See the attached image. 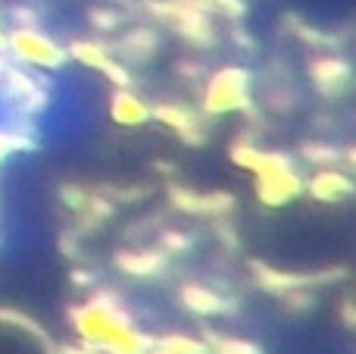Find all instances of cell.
<instances>
[{
  "instance_id": "obj_6",
  "label": "cell",
  "mask_w": 356,
  "mask_h": 354,
  "mask_svg": "<svg viewBox=\"0 0 356 354\" xmlns=\"http://www.w3.org/2000/svg\"><path fill=\"white\" fill-rule=\"evenodd\" d=\"M219 354H257V348H253V345H244V342H228L219 348Z\"/></svg>"
},
{
  "instance_id": "obj_2",
  "label": "cell",
  "mask_w": 356,
  "mask_h": 354,
  "mask_svg": "<svg viewBox=\"0 0 356 354\" xmlns=\"http://www.w3.org/2000/svg\"><path fill=\"white\" fill-rule=\"evenodd\" d=\"M110 113L119 125H141V123L150 119V107L131 91H119L116 98H113Z\"/></svg>"
},
{
  "instance_id": "obj_1",
  "label": "cell",
  "mask_w": 356,
  "mask_h": 354,
  "mask_svg": "<svg viewBox=\"0 0 356 354\" xmlns=\"http://www.w3.org/2000/svg\"><path fill=\"white\" fill-rule=\"evenodd\" d=\"M247 104V72L241 69H222L213 82H209L207 91V107L213 113H225L234 107Z\"/></svg>"
},
{
  "instance_id": "obj_7",
  "label": "cell",
  "mask_w": 356,
  "mask_h": 354,
  "mask_svg": "<svg viewBox=\"0 0 356 354\" xmlns=\"http://www.w3.org/2000/svg\"><path fill=\"white\" fill-rule=\"evenodd\" d=\"M194 3H216L228 13H241V0H194Z\"/></svg>"
},
{
  "instance_id": "obj_5",
  "label": "cell",
  "mask_w": 356,
  "mask_h": 354,
  "mask_svg": "<svg viewBox=\"0 0 356 354\" xmlns=\"http://www.w3.org/2000/svg\"><path fill=\"white\" fill-rule=\"evenodd\" d=\"M184 298L188 301H197V311H216V307H219V298H216V295H209V292H200V288H188V292H184Z\"/></svg>"
},
{
  "instance_id": "obj_3",
  "label": "cell",
  "mask_w": 356,
  "mask_h": 354,
  "mask_svg": "<svg viewBox=\"0 0 356 354\" xmlns=\"http://www.w3.org/2000/svg\"><path fill=\"white\" fill-rule=\"evenodd\" d=\"M316 75V85L325 88V91H341V88L350 82V66L338 56H325V60H316L313 66Z\"/></svg>"
},
{
  "instance_id": "obj_4",
  "label": "cell",
  "mask_w": 356,
  "mask_h": 354,
  "mask_svg": "<svg viewBox=\"0 0 356 354\" xmlns=\"http://www.w3.org/2000/svg\"><path fill=\"white\" fill-rule=\"evenodd\" d=\"M313 194L322 201H341L347 194H353V182L341 173H322L319 179L313 182Z\"/></svg>"
}]
</instances>
